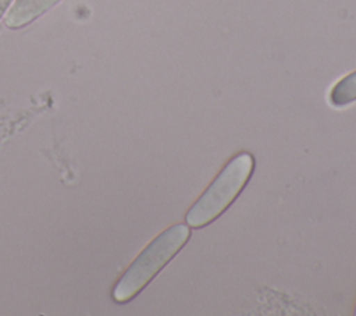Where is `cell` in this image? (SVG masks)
Instances as JSON below:
<instances>
[{"label":"cell","mask_w":356,"mask_h":316,"mask_svg":"<svg viewBox=\"0 0 356 316\" xmlns=\"http://www.w3.org/2000/svg\"><path fill=\"white\" fill-rule=\"evenodd\" d=\"M189 237L191 230L184 223L174 224L159 234L118 278L113 288V299L125 303L135 298L181 251Z\"/></svg>","instance_id":"6da1fadb"},{"label":"cell","mask_w":356,"mask_h":316,"mask_svg":"<svg viewBox=\"0 0 356 316\" xmlns=\"http://www.w3.org/2000/svg\"><path fill=\"white\" fill-rule=\"evenodd\" d=\"M254 170V157L248 152L236 153L188 210L185 220L202 228L220 217L242 192Z\"/></svg>","instance_id":"7a4b0ae2"},{"label":"cell","mask_w":356,"mask_h":316,"mask_svg":"<svg viewBox=\"0 0 356 316\" xmlns=\"http://www.w3.org/2000/svg\"><path fill=\"white\" fill-rule=\"evenodd\" d=\"M60 0H15L7 11L4 22L8 28L17 29L39 18Z\"/></svg>","instance_id":"3957f363"},{"label":"cell","mask_w":356,"mask_h":316,"mask_svg":"<svg viewBox=\"0 0 356 316\" xmlns=\"http://www.w3.org/2000/svg\"><path fill=\"white\" fill-rule=\"evenodd\" d=\"M356 100V71L339 79L330 92V103L335 107H342Z\"/></svg>","instance_id":"277c9868"},{"label":"cell","mask_w":356,"mask_h":316,"mask_svg":"<svg viewBox=\"0 0 356 316\" xmlns=\"http://www.w3.org/2000/svg\"><path fill=\"white\" fill-rule=\"evenodd\" d=\"M13 0H0V17L4 14V11L8 8V6H10V3H11Z\"/></svg>","instance_id":"5b68a950"},{"label":"cell","mask_w":356,"mask_h":316,"mask_svg":"<svg viewBox=\"0 0 356 316\" xmlns=\"http://www.w3.org/2000/svg\"><path fill=\"white\" fill-rule=\"evenodd\" d=\"M355 315H356V310H355Z\"/></svg>","instance_id":"8992f818"}]
</instances>
